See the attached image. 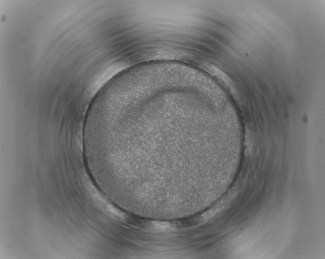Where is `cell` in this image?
<instances>
[{
    "mask_svg": "<svg viewBox=\"0 0 325 259\" xmlns=\"http://www.w3.org/2000/svg\"><path fill=\"white\" fill-rule=\"evenodd\" d=\"M153 225L155 228H157L159 229H167L171 228L170 224L167 223H162V222H155Z\"/></svg>",
    "mask_w": 325,
    "mask_h": 259,
    "instance_id": "cell-1",
    "label": "cell"
}]
</instances>
